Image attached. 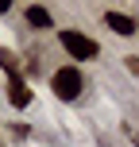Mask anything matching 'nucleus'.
Wrapping results in <instances>:
<instances>
[{
	"mask_svg": "<svg viewBox=\"0 0 139 147\" xmlns=\"http://www.w3.org/2000/svg\"><path fill=\"white\" fill-rule=\"evenodd\" d=\"M81 89H85V78H81V70L70 66V62L50 74V93L58 97V101H77Z\"/></svg>",
	"mask_w": 139,
	"mask_h": 147,
	"instance_id": "f257e3e1",
	"label": "nucleus"
},
{
	"mask_svg": "<svg viewBox=\"0 0 139 147\" xmlns=\"http://www.w3.org/2000/svg\"><path fill=\"white\" fill-rule=\"evenodd\" d=\"M58 43L66 47V54H70V58H77V62H89V58H97V54H101L97 39H89L85 31H77V27L58 31Z\"/></svg>",
	"mask_w": 139,
	"mask_h": 147,
	"instance_id": "f03ea898",
	"label": "nucleus"
},
{
	"mask_svg": "<svg viewBox=\"0 0 139 147\" xmlns=\"http://www.w3.org/2000/svg\"><path fill=\"white\" fill-rule=\"evenodd\" d=\"M8 101H12V109H27V105H31V85H27L23 74L8 78Z\"/></svg>",
	"mask_w": 139,
	"mask_h": 147,
	"instance_id": "7ed1b4c3",
	"label": "nucleus"
},
{
	"mask_svg": "<svg viewBox=\"0 0 139 147\" xmlns=\"http://www.w3.org/2000/svg\"><path fill=\"white\" fill-rule=\"evenodd\" d=\"M104 27L128 39V35H135V31H139V23H135V16H124V12H104Z\"/></svg>",
	"mask_w": 139,
	"mask_h": 147,
	"instance_id": "20e7f679",
	"label": "nucleus"
},
{
	"mask_svg": "<svg viewBox=\"0 0 139 147\" xmlns=\"http://www.w3.org/2000/svg\"><path fill=\"white\" fill-rule=\"evenodd\" d=\"M23 20H27L35 31H50V27H54V16L46 12L43 4H27V8H23Z\"/></svg>",
	"mask_w": 139,
	"mask_h": 147,
	"instance_id": "39448f33",
	"label": "nucleus"
},
{
	"mask_svg": "<svg viewBox=\"0 0 139 147\" xmlns=\"http://www.w3.org/2000/svg\"><path fill=\"white\" fill-rule=\"evenodd\" d=\"M0 70H4L8 78H15V74H19V58H15V51L0 47Z\"/></svg>",
	"mask_w": 139,
	"mask_h": 147,
	"instance_id": "423d86ee",
	"label": "nucleus"
}]
</instances>
